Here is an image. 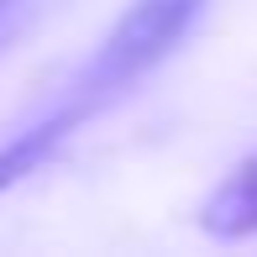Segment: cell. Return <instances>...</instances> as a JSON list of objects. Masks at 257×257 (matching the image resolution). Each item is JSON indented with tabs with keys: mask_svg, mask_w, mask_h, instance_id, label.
<instances>
[{
	"mask_svg": "<svg viewBox=\"0 0 257 257\" xmlns=\"http://www.w3.org/2000/svg\"><path fill=\"white\" fill-rule=\"evenodd\" d=\"M200 226L210 236H257V153L241 158L226 173V184L205 200Z\"/></svg>",
	"mask_w": 257,
	"mask_h": 257,
	"instance_id": "cell-2",
	"label": "cell"
},
{
	"mask_svg": "<svg viewBox=\"0 0 257 257\" xmlns=\"http://www.w3.org/2000/svg\"><path fill=\"white\" fill-rule=\"evenodd\" d=\"M16 6H21V0H0V32H6V21L16 16Z\"/></svg>",
	"mask_w": 257,
	"mask_h": 257,
	"instance_id": "cell-3",
	"label": "cell"
},
{
	"mask_svg": "<svg viewBox=\"0 0 257 257\" xmlns=\"http://www.w3.org/2000/svg\"><path fill=\"white\" fill-rule=\"evenodd\" d=\"M200 6L205 0H132V6L121 11V21L105 32L95 58L84 63V74L68 84V100L58 105V115H63L68 126H84L100 105L126 95L137 79L153 74L163 58L184 42V32L194 27Z\"/></svg>",
	"mask_w": 257,
	"mask_h": 257,
	"instance_id": "cell-1",
	"label": "cell"
}]
</instances>
